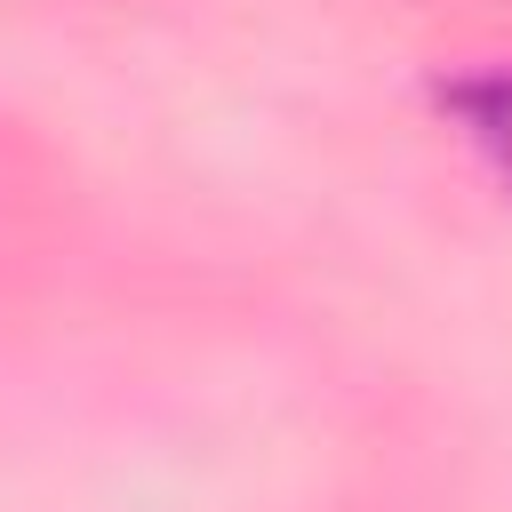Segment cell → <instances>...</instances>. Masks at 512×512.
<instances>
[{"mask_svg": "<svg viewBox=\"0 0 512 512\" xmlns=\"http://www.w3.org/2000/svg\"><path fill=\"white\" fill-rule=\"evenodd\" d=\"M456 112L472 120L480 152L512 176V72H496V80H464V88H456Z\"/></svg>", "mask_w": 512, "mask_h": 512, "instance_id": "1", "label": "cell"}]
</instances>
